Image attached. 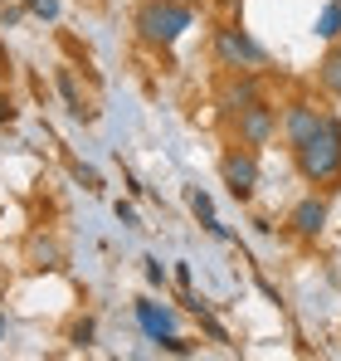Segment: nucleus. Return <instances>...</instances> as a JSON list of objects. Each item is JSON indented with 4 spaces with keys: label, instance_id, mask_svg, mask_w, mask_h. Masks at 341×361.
<instances>
[{
    "label": "nucleus",
    "instance_id": "obj_18",
    "mask_svg": "<svg viewBox=\"0 0 341 361\" xmlns=\"http://www.w3.org/2000/svg\"><path fill=\"white\" fill-rule=\"evenodd\" d=\"M73 342H78V347H88V342H93V317H83V322L73 327Z\"/></svg>",
    "mask_w": 341,
    "mask_h": 361
},
{
    "label": "nucleus",
    "instance_id": "obj_9",
    "mask_svg": "<svg viewBox=\"0 0 341 361\" xmlns=\"http://www.w3.org/2000/svg\"><path fill=\"white\" fill-rule=\"evenodd\" d=\"M220 103H225L229 113H239V108H249V103H259V83L254 78H234L225 93H220Z\"/></svg>",
    "mask_w": 341,
    "mask_h": 361
},
{
    "label": "nucleus",
    "instance_id": "obj_21",
    "mask_svg": "<svg viewBox=\"0 0 341 361\" xmlns=\"http://www.w3.org/2000/svg\"><path fill=\"white\" fill-rule=\"evenodd\" d=\"M0 337H5V317H0Z\"/></svg>",
    "mask_w": 341,
    "mask_h": 361
},
{
    "label": "nucleus",
    "instance_id": "obj_6",
    "mask_svg": "<svg viewBox=\"0 0 341 361\" xmlns=\"http://www.w3.org/2000/svg\"><path fill=\"white\" fill-rule=\"evenodd\" d=\"M322 127H327V118H322L312 103H292V108H287V118H283V137L292 142V147H302V142H307V137H317Z\"/></svg>",
    "mask_w": 341,
    "mask_h": 361
},
{
    "label": "nucleus",
    "instance_id": "obj_7",
    "mask_svg": "<svg viewBox=\"0 0 341 361\" xmlns=\"http://www.w3.org/2000/svg\"><path fill=\"white\" fill-rule=\"evenodd\" d=\"M292 235H302V240H317L322 235V225H327V200H317V195H307L297 210H292Z\"/></svg>",
    "mask_w": 341,
    "mask_h": 361
},
{
    "label": "nucleus",
    "instance_id": "obj_4",
    "mask_svg": "<svg viewBox=\"0 0 341 361\" xmlns=\"http://www.w3.org/2000/svg\"><path fill=\"white\" fill-rule=\"evenodd\" d=\"M215 54H220L229 68H239V63L259 68V63L268 59V54H264V49H259V44H254L244 30H220V35H215Z\"/></svg>",
    "mask_w": 341,
    "mask_h": 361
},
{
    "label": "nucleus",
    "instance_id": "obj_13",
    "mask_svg": "<svg viewBox=\"0 0 341 361\" xmlns=\"http://www.w3.org/2000/svg\"><path fill=\"white\" fill-rule=\"evenodd\" d=\"M190 210L200 215V225H205V220H215V205H210V195H205V190H190Z\"/></svg>",
    "mask_w": 341,
    "mask_h": 361
},
{
    "label": "nucleus",
    "instance_id": "obj_10",
    "mask_svg": "<svg viewBox=\"0 0 341 361\" xmlns=\"http://www.w3.org/2000/svg\"><path fill=\"white\" fill-rule=\"evenodd\" d=\"M58 93H63V103H68L73 118H93V108H83V93L73 83V68H58Z\"/></svg>",
    "mask_w": 341,
    "mask_h": 361
},
{
    "label": "nucleus",
    "instance_id": "obj_19",
    "mask_svg": "<svg viewBox=\"0 0 341 361\" xmlns=\"http://www.w3.org/2000/svg\"><path fill=\"white\" fill-rule=\"evenodd\" d=\"M117 220H122L127 230H137V210H132V205H122V200H117Z\"/></svg>",
    "mask_w": 341,
    "mask_h": 361
},
{
    "label": "nucleus",
    "instance_id": "obj_15",
    "mask_svg": "<svg viewBox=\"0 0 341 361\" xmlns=\"http://www.w3.org/2000/svg\"><path fill=\"white\" fill-rule=\"evenodd\" d=\"M142 264H147V283H151V288H161V283H166V269H161L156 259H142Z\"/></svg>",
    "mask_w": 341,
    "mask_h": 361
},
{
    "label": "nucleus",
    "instance_id": "obj_8",
    "mask_svg": "<svg viewBox=\"0 0 341 361\" xmlns=\"http://www.w3.org/2000/svg\"><path fill=\"white\" fill-rule=\"evenodd\" d=\"M137 322H142V332L151 342H161V337L175 332V312L170 307H156V302H137Z\"/></svg>",
    "mask_w": 341,
    "mask_h": 361
},
{
    "label": "nucleus",
    "instance_id": "obj_16",
    "mask_svg": "<svg viewBox=\"0 0 341 361\" xmlns=\"http://www.w3.org/2000/svg\"><path fill=\"white\" fill-rule=\"evenodd\" d=\"M156 347H166V352H175V357H185V352H190V342H185V337H175V332H170V337H161Z\"/></svg>",
    "mask_w": 341,
    "mask_h": 361
},
{
    "label": "nucleus",
    "instance_id": "obj_3",
    "mask_svg": "<svg viewBox=\"0 0 341 361\" xmlns=\"http://www.w3.org/2000/svg\"><path fill=\"white\" fill-rule=\"evenodd\" d=\"M234 132H239V142H244V147H264V142L278 132V118H273V108L249 103V108H239V113H234Z\"/></svg>",
    "mask_w": 341,
    "mask_h": 361
},
{
    "label": "nucleus",
    "instance_id": "obj_5",
    "mask_svg": "<svg viewBox=\"0 0 341 361\" xmlns=\"http://www.w3.org/2000/svg\"><path fill=\"white\" fill-rule=\"evenodd\" d=\"M225 185L234 200H249L254 195V185H259V161H254V152H229L225 157Z\"/></svg>",
    "mask_w": 341,
    "mask_h": 361
},
{
    "label": "nucleus",
    "instance_id": "obj_22",
    "mask_svg": "<svg viewBox=\"0 0 341 361\" xmlns=\"http://www.w3.org/2000/svg\"><path fill=\"white\" fill-rule=\"evenodd\" d=\"M25 5H30V0H25Z\"/></svg>",
    "mask_w": 341,
    "mask_h": 361
},
{
    "label": "nucleus",
    "instance_id": "obj_14",
    "mask_svg": "<svg viewBox=\"0 0 341 361\" xmlns=\"http://www.w3.org/2000/svg\"><path fill=\"white\" fill-rule=\"evenodd\" d=\"M30 15H39V20H58V0H30Z\"/></svg>",
    "mask_w": 341,
    "mask_h": 361
},
{
    "label": "nucleus",
    "instance_id": "obj_2",
    "mask_svg": "<svg viewBox=\"0 0 341 361\" xmlns=\"http://www.w3.org/2000/svg\"><path fill=\"white\" fill-rule=\"evenodd\" d=\"M297 152V171L307 180H332L341 176V122L327 118V127L317 132V137H307L302 147H292Z\"/></svg>",
    "mask_w": 341,
    "mask_h": 361
},
{
    "label": "nucleus",
    "instance_id": "obj_17",
    "mask_svg": "<svg viewBox=\"0 0 341 361\" xmlns=\"http://www.w3.org/2000/svg\"><path fill=\"white\" fill-rule=\"evenodd\" d=\"M73 176L83 180L88 190H103V180H98V171H93V166H73Z\"/></svg>",
    "mask_w": 341,
    "mask_h": 361
},
{
    "label": "nucleus",
    "instance_id": "obj_11",
    "mask_svg": "<svg viewBox=\"0 0 341 361\" xmlns=\"http://www.w3.org/2000/svg\"><path fill=\"white\" fill-rule=\"evenodd\" d=\"M317 35H322V39H337L341 35V0H332V5L317 15Z\"/></svg>",
    "mask_w": 341,
    "mask_h": 361
},
{
    "label": "nucleus",
    "instance_id": "obj_20",
    "mask_svg": "<svg viewBox=\"0 0 341 361\" xmlns=\"http://www.w3.org/2000/svg\"><path fill=\"white\" fill-rule=\"evenodd\" d=\"M0 122H15V103L10 98H0Z\"/></svg>",
    "mask_w": 341,
    "mask_h": 361
},
{
    "label": "nucleus",
    "instance_id": "obj_12",
    "mask_svg": "<svg viewBox=\"0 0 341 361\" xmlns=\"http://www.w3.org/2000/svg\"><path fill=\"white\" fill-rule=\"evenodd\" d=\"M322 83H327V88H332V93L341 98V49H337V54H327V59H322Z\"/></svg>",
    "mask_w": 341,
    "mask_h": 361
},
{
    "label": "nucleus",
    "instance_id": "obj_1",
    "mask_svg": "<svg viewBox=\"0 0 341 361\" xmlns=\"http://www.w3.org/2000/svg\"><path fill=\"white\" fill-rule=\"evenodd\" d=\"M190 20H195V10L185 0H147L137 10V30L147 44H175L180 30H190Z\"/></svg>",
    "mask_w": 341,
    "mask_h": 361
}]
</instances>
